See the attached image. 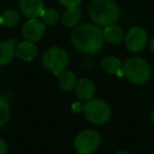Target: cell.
<instances>
[{"instance_id":"cell-15","label":"cell","mask_w":154,"mask_h":154,"mask_svg":"<svg viewBox=\"0 0 154 154\" xmlns=\"http://www.w3.org/2000/svg\"><path fill=\"white\" fill-rule=\"evenodd\" d=\"M58 87L63 92H71L73 89H75L77 84V78L75 74L71 71H63L58 75Z\"/></svg>"},{"instance_id":"cell-3","label":"cell","mask_w":154,"mask_h":154,"mask_svg":"<svg viewBox=\"0 0 154 154\" xmlns=\"http://www.w3.org/2000/svg\"><path fill=\"white\" fill-rule=\"evenodd\" d=\"M122 74L134 85H143L151 78V66L141 57H130L122 63Z\"/></svg>"},{"instance_id":"cell-11","label":"cell","mask_w":154,"mask_h":154,"mask_svg":"<svg viewBox=\"0 0 154 154\" xmlns=\"http://www.w3.org/2000/svg\"><path fill=\"white\" fill-rule=\"evenodd\" d=\"M77 97L82 100H90L93 98L95 93V85L89 78H80L75 87Z\"/></svg>"},{"instance_id":"cell-5","label":"cell","mask_w":154,"mask_h":154,"mask_svg":"<svg viewBox=\"0 0 154 154\" xmlns=\"http://www.w3.org/2000/svg\"><path fill=\"white\" fill-rule=\"evenodd\" d=\"M70 62L69 54L60 47H51L45 51L42 55V64L48 71L58 76L66 70Z\"/></svg>"},{"instance_id":"cell-16","label":"cell","mask_w":154,"mask_h":154,"mask_svg":"<svg viewBox=\"0 0 154 154\" xmlns=\"http://www.w3.org/2000/svg\"><path fill=\"white\" fill-rule=\"evenodd\" d=\"M82 18V12L78 8H70L64 11L61 16V22L66 28L72 29L77 26Z\"/></svg>"},{"instance_id":"cell-4","label":"cell","mask_w":154,"mask_h":154,"mask_svg":"<svg viewBox=\"0 0 154 154\" xmlns=\"http://www.w3.org/2000/svg\"><path fill=\"white\" fill-rule=\"evenodd\" d=\"M84 116L89 122L96 126L105 125L111 118V108L100 98H92L84 103Z\"/></svg>"},{"instance_id":"cell-25","label":"cell","mask_w":154,"mask_h":154,"mask_svg":"<svg viewBox=\"0 0 154 154\" xmlns=\"http://www.w3.org/2000/svg\"><path fill=\"white\" fill-rule=\"evenodd\" d=\"M115 154H130L128 151H126V150H119V151H117Z\"/></svg>"},{"instance_id":"cell-1","label":"cell","mask_w":154,"mask_h":154,"mask_svg":"<svg viewBox=\"0 0 154 154\" xmlns=\"http://www.w3.org/2000/svg\"><path fill=\"white\" fill-rule=\"evenodd\" d=\"M73 47L85 54H96L103 49V32L97 24L85 23L77 26L71 35Z\"/></svg>"},{"instance_id":"cell-2","label":"cell","mask_w":154,"mask_h":154,"mask_svg":"<svg viewBox=\"0 0 154 154\" xmlns=\"http://www.w3.org/2000/svg\"><path fill=\"white\" fill-rule=\"evenodd\" d=\"M89 16L98 26H113L119 19V7L114 0H93L89 5Z\"/></svg>"},{"instance_id":"cell-23","label":"cell","mask_w":154,"mask_h":154,"mask_svg":"<svg viewBox=\"0 0 154 154\" xmlns=\"http://www.w3.org/2000/svg\"><path fill=\"white\" fill-rule=\"evenodd\" d=\"M149 47H150V51H151L152 53L154 54V37L151 39V41H150V45H149Z\"/></svg>"},{"instance_id":"cell-24","label":"cell","mask_w":154,"mask_h":154,"mask_svg":"<svg viewBox=\"0 0 154 154\" xmlns=\"http://www.w3.org/2000/svg\"><path fill=\"white\" fill-rule=\"evenodd\" d=\"M150 120L154 124V109L152 110L151 113H150Z\"/></svg>"},{"instance_id":"cell-13","label":"cell","mask_w":154,"mask_h":154,"mask_svg":"<svg viewBox=\"0 0 154 154\" xmlns=\"http://www.w3.org/2000/svg\"><path fill=\"white\" fill-rule=\"evenodd\" d=\"M103 39L110 45H120L125 39V33L120 26L115 24L106 26V29L103 30Z\"/></svg>"},{"instance_id":"cell-17","label":"cell","mask_w":154,"mask_h":154,"mask_svg":"<svg viewBox=\"0 0 154 154\" xmlns=\"http://www.w3.org/2000/svg\"><path fill=\"white\" fill-rule=\"evenodd\" d=\"M0 18H1V24L5 28H13L19 22V14L17 11L12 9L3 11L0 15Z\"/></svg>"},{"instance_id":"cell-10","label":"cell","mask_w":154,"mask_h":154,"mask_svg":"<svg viewBox=\"0 0 154 154\" xmlns=\"http://www.w3.org/2000/svg\"><path fill=\"white\" fill-rule=\"evenodd\" d=\"M38 50L34 42L28 40L20 41L15 47V55L22 61H32L37 56Z\"/></svg>"},{"instance_id":"cell-9","label":"cell","mask_w":154,"mask_h":154,"mask_svg":"<svg viewBox=\"0 0 154 154\" xmlns=\"http://www.w3.org/2000/svg\"><path fill=\"white\" fill-rule=\"evenodd\" d=\"M45 9L43 0H19V10L26 18H38Z\"/></svg>"},{"instance_id":"cell-6","label":"cell","mask_w":154,"mask_h":154,"mask_svg":"<svg viewBox=\"0 0 154 154\" xmlns=\"http://www.w3.org/2000/svg\"><path fill=\"white\" fill-rule=\"evenodd\" d=\"M101 136L98 131L87 129L80 131L74 139V148L78 154H92L100 146Z\"/></svg>"},{"instance_id":"cell-21","label":"cell","mask_w":154,"mask_h":154,"mask_svg":"<svg viewBox=\"0 0 154 154\" xmlns=\"http://www.w3.org/2000/svg\"><path fill=\"white\" fill-rule=\"evenodd\" d=\"M82 109H84V103L77 101V103H74L72 105V110L76 113H79V112H82Z\"/></svg>"},{"instance_id":"cell-20","label":"cell","mask_w":154,"mask_h":154,"mask_svg":"<svg viewBox=\"0 0 154 154\" xmlns=\"http://www.w3.org/2000/svg\"><path fill=\"white\" fill-rule=\"evenodd\" d=\"M82 0H58V2L60 5L68 8V9H70V8H78L80 5V3H82Z\"/></svg>"},{"instance_id":"cell-22","label":"cell","mask_w":154,"mask_h":154,"mask_svg":"<svg viewBox=\"0 0 154 154\" xmlns=\"http://www.w3.org/2000/svg\"><path fill=\"white\" fill-rule=\"evenodd\" d=\"M7 152H8V143L2 138H0V154H7Z\"/></svg>"},{"instance_id":"cell-14","label":"cell","mask_w":154,"mask_h":154,"mask_svg":"<svg viewBox=\"0 0 154 154\" xmlns=\"http://www.w3.org/2000/svg\"><path fill=\"white\" fill-rule=\"evenodd\" d=\"M15 47V40L0 41V66H5L14 59Z\"/></svg>"},{"instance_id":"cell-12","label":"cell","mask_w":154,"mask_h":154,"mask_svg":"<svg viewBox=\"0 0 154 154\" xmlns=\"http://www.w3.org/2000/svg\"><path fill=\"white\" fill-rule=\"evenodd\" d=\"M100 66L108 74H116L118 76H124L122 74V62L119 58L115 56H106L101 59Z\"/></svg>"},{"instance_id":"cell-19","label":"cell","mask_w":154,"mask_h":154,"mask_svg":"<svg viewBox=\"0 0 154 154\" xmlns=\"http://www.w3.org/2000/svg\"><path fill=\"white\" fill-rule=\"evenodd\" d=\"M11 117V107L10 103L3 97L0 96V128L8 124Z\"/></svg>"},{"instance_id":"cell-18","label":"cell","mask_w":154,"mask_h":154,"mask_svg":"<svg viewBox=\"0 0 154 154\" xmlns=\"http://www.w3.org/2000/svg\"><path fill=\"white\" fill-rule=\"evenodd\" d=\"M40 20L47 26H54L60 19L59 12L54 8H45L40 14Z\"/></svg>"},{"instance_id":"cell-8","label":"cell","mask_w":154,"mask_h":154,"mask_svg":"<svg viewBox=\"0 0 154 154\" xmlns=\"http://www.w3.org/2000/svg\"><path fill=\"white\" fill-rule=\"evenodd\" d=\"M45 33V24L38 18H30L22 26L21 34L24 40L37 42L43 37Z\"/></svg>"},{"instance_id":"cell-26","label":"cell","mask_w":154,"mask_h":154,"mask_svg":"<svg viewBox=\"0 0 154 154\" xmlns=\"http://www.w3.org/2000/svg\"><path fill=\"white\" fill-rule=\"evenodd\" d=\"M0 26H2V24H1V18H0Z\"/></svg>"},{"instance_id":"cell-7","label":"cell","mask_w":154,"mask_h":154,"mask_svg":"<svg viewBox=\"0 0 154 154\" xmlns=\"http://www.w3.org/2000/svg\"><path fill=\"white\" fill-rule=\"evenodd\" d=\"M126 48L132 53H138L145 49L148 41V34L141 26H133L125 35Z\"/></svg>"}]
</instances>
